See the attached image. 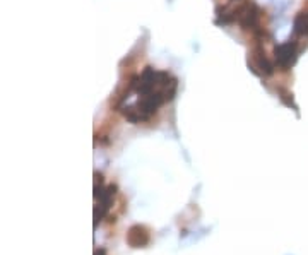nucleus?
Segmentation results:
<instances>
[{"instance_id": "1", "label": "nucleus", "mask_w": 308, "mask_h": 255, "mask_svg": "<svg viewBox=\"0 0 308 255\" xmlns=\"http://www.w3.org/2000/svg\"><path fill=\"white\" fill-rule=\"evenodd\" d=\"M127 88L130 93H136L137 96L161 94L169 103L175 98V94H177L178 81L168 70H158L151 67V65H147V67H144L141 74L133 75L128 81Z\"/></svg>"}, {"instance_id": "2", "label": "nucleus", "mask_w": 308, "mask_h": 255, "mask_svg": "<svg viewBox=\"0 0 308 255\" xmlns=\"http://www.w3.org/2000/svg\"><path fill=\"white\" fill-rule=\"evenodd\" d=\"M262 16L264 12L255 2H245L235 7V23L241 29L252 31L254 34L265 31V28H262Z\"/></svg>"}, {"instance_id": "3", "label": "nucleus", "mask_w": 308, "mask_h": 255, "mask_svg": "<svg viewBox=\"0 0 308 255\" xmlns=\"http://www.w3.org/2000/svg\"><path fill=\"white\" fill-rule=\"evenodd\" d=\"M246 64H248V69L252 72L259 75V77H271V75L276 72V64L267 57L265 50L262 48L259 43L248 52Z\"/></svg>"}, {"instance_id": "4", "label": "nucleus", "mask_w": 308, "mask_h": 255, "mask_svg": "<svg viewBox=\"0 0 308 255\" xmlns=\"http://www.w3.org/2000/svg\"><path fill=\"white\" fill-rule=\"evenodd\" d=\"M298 55H300V45L295 38H290L274 47V64L276 69L290 70L296 64Z\"/></svg>"}, {"instance_id": "5", "label": "nucleus", "mask_w": 308, "mask_h": 255, "mask_svg": "<svg viewBox=\"0 0 308 255\" xmlns=\"http://www.w3.org/2000/svg\"><path fill=\"white\" fill-rule=\"evenodd\" d=\"M117 192H118V187L115 183H110V185H106L105 192L101 193L100 199H96V206H94V228H98V224H100L103 219L108 216V212H110V209L113 206V201H115L117 197Z\"/></svg>"}, {"instance_id": "6", "label": "nucleus", "mask_w": 308, "mask_h": 255, "mask_svg": "<svg viewBox=\"0 0 308 255\" xmlns=\"http://www.w3.org/2000/svg\"><path fill=\"white\" fill-rule=\"evenodd\" d=\"M125 242L132 248H146L151 243V229L146 224H132L127 229Z\"/></svg>"}, {"instance_id": "7", "label": "nucleus", "mask_w": 308, "mask_h": 255, "mask_svg": "<svg viewBox=\"0 0 308 255\" xmlns=\"http://www.w3.org/2000/svg\"><path fill=\"white\" fill-rule=\"evenodd\" d=\"M293 34L296 38H308V9L300 11L293 19Z\"/></svg>"}, {"instance_id": "8", "label": "nucleus", "mask_w": 308, "mask_h": 255, "mask_svg": "<svg viewBox=\"0 0 308 255\" xmlns=\"http://www.w3.org/2000/svg\"><path fill=\"white\" fill-rule=\"evenodd\" d=\"M105 188H106V185H105V176H103L101 173L94 171V187H92V197L100 199L101 193L105 192Z\"/></svg>"}, {"instance_id": "9", "label": "nucleus", "mask_w": 308, "mask_h": 255, "mask_svg": "<svg viewBox=\"0 0 308 255\" xmlns=\"http://www.w3.org/2000/svg\"><path fill=\"white\" fill-rule=\"evenodd\" d=\"M277 96H279V100H281L286 106H290V108H293V110H298V106H296V103H295V98H293V93H291V91L281 88L279 91H277Z\"/></svg>"}, {"instance_id": "10", "label": "nucleus", "mask_w": 308, "mask_h": 255, "mask_svg": "<svg viewBox=\"0 0 308 255\" xmlns=\"http://www.w3.org/2000/svg\"><path fill=\"white\" fill-rule=\"evenodd\" d=\"M94 255H106V252L103 248H96L94 250Z\"/></svg>"}, {"instance_id": "11", "label": "nucleus", "mask_w": 308, "mask_h": 255, "mask_svg": "<svg viewBox=\"0 0 308 255\" xmlns=\"http://www.w3.org/2000/svg\"><path fill=\"white\" fill-rule=\"evenodd\" d=\"M286 255H290V253H286Z\"/></svg>"}]
</instances>
